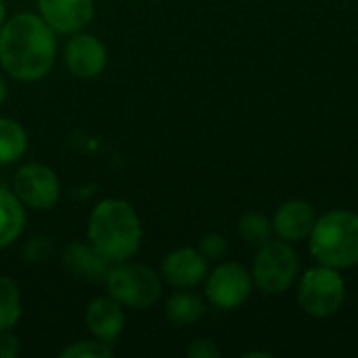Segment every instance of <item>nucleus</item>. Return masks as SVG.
Segmentation results:
<instances>
[{
  "label": "nucleus",
  "instance_id": "f3484780",
  "mask_svg": "<svg viewBox=\"0 0 358 358\" xmlns=\"http://www.w3.org/2000/svg\"><path fill=\"white\" fill-rule=\"evenodd\" d=\"M29 147V136L23 124L15 117L0 115V164L8 166L19 162Z\"/></svg>",
  "mask_w": 358,
  "mask_h": 358
},
{
  "label": "nucleus",
  "instance_id": "ddd939ff",
  "mask_svg": "<svg viewBox=\"0 0 358 358\" xmlns=\"http://www.w3.org/2000/svg\"><path fill=\"white\" fill-rule=\"evenodd\" d=\"M271 222H273V235H277L283 241L298 243L308 239L317 222V212L315 206L306 199H287L277 208Z\"/></svg>",
  "mask_w": 358,
  "mask_h": 358
},
{
  "label": "nucleus",
  "instance_id": "20e7f679",
  "mask_svg": "<svg viewBox=\"0 0 358 358\" xmlns=\"http://www.w3.org/2000/svg\"><path fill=\"white\" fill-rule=\"evenodd\" d=\"M107 294L124 308L145 310L159 302L164 294V279L151 266L138 262H113L105 281Z\"/></svg>",
  "mask_w": 358,
  "mask_h": 358
},
{
  "label": "nucleus",
  "instance_id": "1a4fd4ad",
  "mask_svg": "<svg viewBox=\"0 0 358 358\" xmlns=\"http://www.w3.org/2000/svg\"><path fill=\"white\" fill-rule=\"evenodd\" d=\"M63 61L76 78L92 80L105 71L109 52H107L105 42L99 36L82 29L69 36L65 50H63Z\"/></svg>",
  "mask_w": 358,
  "mask_h": 358
},
{
  "label": "nucleus",
  "instance_id": "f03ea898",
  "mask_svg": "<svg viewBox=\"0 0 358 358\" xmlns=\"http://www.w3.org/2000/svg\"><path fill=\"white\" fill-rule=\"evenodd\" d=\"M86 235L111 262H124L134 258L141 250L143 222L130 201L107 197L94 203L88 216Z\"/></svg>",
  "mask_w": 358,
  "mask_h": 358
},
{
  "label": "nucleus",
  "instance_id": "aec40b11",
  "mask_svg": "<svg viewBox=\"0 0 358 358\" xmlns=\"http://www.w3.org/2000/svg\"><path fill=\"white\" fill-rule=\"evenodd\" d=\"M113 357V346L105 344L96 338L90 340H78L71 342L69 346H65L59 358H111Z\"/></svg>",
  "mask_w": 358,
  "mask_h": 358
},
{
  "label": "nucleus",
  "instance_id": "7ed1b4c3",
  "mask_svg": "<svg viewBox=\"0 0 358 358\" xmlns=\"http://www.w3.org/2000/svg\"><path fill=\"white\" fill-rule=\"evenodd\" d=\"M308 250L319 264L346 271L358 264V214L329 210L317 216L308 235Z\"/></svg>",
  "mask_w": 358,
  "mask_h": 358
},
{
  "label": "nucleus",
  "instance_id": "412c9836",
  "mask_svg": "<svg viewBox=\"0 0 358 358\" xmlns=\"http://www.w3.org/2000/svg\"><path fill=\"white\" fill-rule=\"evenodd\" d=\"M197 250L212 262V260H220L227 254V239L220 233H208L199 239Z\"/></svg>",
  "mask_w": 358,
  "mask_h": 358
},
{
  "label": "nucleus",
  "instance_id": "39448f33",
  "mask_svg": "<svg viewBox=\"0 0 358 358\" xmlns=\"http://www.w3.org/2000/svg\"><path fill=\"white\" fill-rule=\"evenodd\" d=\"M300 277V256L294 250V243L283 239H268L258 248L252 279L254 287H258L266 296H281L289 292Z\"/></svg>",
  "mask_w": 358,
  "mask_h": 358
},
{
  "label": "nucleus",
  "instance_id": "423d86ee",
  "mask_svg": "<svg viewBox=\"0 0 358 358\" xmlns=\"http://www.w3.org/2000/svg\"><path fill=\"white\" fill-rule=\"evenodd\" d=\"M346 300V283L338 268L315 264L298 277V302L315 319L336 315Z\"/></svg>",
  "mask_w": 358,
  "mask_h": 358
},
{
  "label": "nucleus",
  "instance_id": "393cba45",
  "mask_svg": "<svg viewBox=\"0 0 358 358\" xmlns=\"http://www.w3.org/2000/svg\"><path fill=\"white\" fill-rule=\"evenodd\" d=\"M4 21H6V2L0 0V29H2Z\"/></svg>",
  "mask_w": 358,
  "mask_h": 358
},
{
  "label": "nucleus",
  "instance_id": "0eeeda50",
  "mask_svg": "<svg viewBox=\"0 0 358 358\" xmlns=\"http://www.w3.org/2000/svg\"><path fill=\"white\" fill-rule=\"evenodd\" d=\"M252 289V271H248L241 262H220L203 281L206 300L218 310H235L243 306L250 300Z\"/></svg>",
  "mask_w": 358,
  "mask_h": 358
},
{
  "label": "nucleus",
  "instance_id": "b1692460",
  "mask_svg": "<svg viewBox=\"0 0 358 358\" xmlns=\"http://www.w3.org/2000/svg\"><path fill=\"white\" fill-rule=\"evenodd\" d=\"M6 96H8V86H6V80H4V78L0 76V107L4 105Z\"/></svg>",
  "mask_w": 358,
  "mask_h": 358
},
{
  "label": "nucleus",
  "instance_id": "6e6552de",
  "mask_svg": "<svg viewBox=\"0 0 358 358\" xmlns=\"http://www.w3.org/2000/svg\"><path fill=\"white\" fill-rule=\"evenodd\" d=\"M13 193L25 208L46 212L52 210L61 199V178L50 166L29 162L19 166L13 178Z\"/></svg>",
  "mask_w": 358,
  "mask_h": 358
},
{
  "label": "nucleus",
  "instance_id": "9b49d317",
  "mask_svg": "<svg viewBox=\"0 0 358 358\" xmlns=\"http://www.w3.org/2000/svg\"><path fill=\"white\" fill-rule=\"evenodd\" d=\"M38 15L57 34L71 36L94 19V0H36Z\"/></svg>",
  "mask_w": 358,
  "mask_h": 358
},
{
  "label": "nucleus",
  "instance_id": "5701e85b",
  "mask_svg": "<svg viewBox=\"0 0 358 358\" xmlns=\"http://www.w3.org/2000/svg\"><path fill=\"white\" fill-rule=\"evenodd\" d=\"M19 355V338L10 331H0V358H15Z\"/></svg>",
  "mask_w": 358,
  "mask_h": 358
},
{
  "label": "nucleus",
  "instance_id": "9d476101",
  "mask_svg": "<svg viewBox=\"0 0 358 358\" xmlns=\"http://www.w3.org/2000/svg\"><path fill=\"white\" fill-rule=\"evenodd\" d=\"M210 273V260L197 248H176L162 260L159 275L164 283L174 289H193L206 281Z\"/></svg>",
  "mask_w": 358,
  "mask_h": 358
},
{
  "label": "nucleus",
  "instance_id": "6ab92c4d",
  "mask_svg": "<svg viewBox=\"0 0 358 358\" xmlns=\"http://www.w3.org/2000/svg\"><path fill=\"white\" fill-rule=\"evenodd\" d=\"M237 231L239 237L254 248H260L268 239H273V222L258 212H245L237 222Z\"/></svg>",
  "mask_w": 358,
  "mask_h": 358
},
{
  "label": "nucleus",
  "instance_id": "f8f14e48",
  "mask_svg": "<svg viewBox=\"0 0 358 358\" xmlns=\"http://www.w3.org/2000/svg\"><path fill=\"white\" fill-rule=\"evenodd\" d=\"M84 325L92 338L113 346L126 329L124 306L117 300H113L109 294L99 296V298L90 300V304L86 306Z\"/></svg>",
  "mask_w": 358,
  "mask_h": 358
},
{
  "label": "nucleus",
  "instance_id": "f257e3e1",
  "mask_svg": "<svg viewBox=\"0 0 358 358\" xmlns=\"http://www.w3.org/2000/svg\"><path fill=\"white\" fill-rule=\"evenodd\" d=\"M57 48V31L38 13H17L0 29V69L21 84L40 82L50 73Z\"/></svg>",
  "mask_w": 358,
  "mask_h": 358
},
{
  "label": "nucleus",
  "instance_id": "dca6fc26",
  "mask_svg": "<svg viewBox=\"0 0 358 358\" xmlns=\"http://www.w3.org/2000/svg\"><path fill=\"white\" fill-rule=\"evenodd\" d=\"M164 315L166 319L174 325V327H187L197 323L203 315H206V300L189 289H178L174 292L164 306Z\"/></svg>",
  "mask_w": 358,
  "mask_h": 358
},
{
  "label": "nucleus",
  "instance_id": "2eb2a0df",
  "mask_svg": "<svg viewBox=\"0 0 358 358\" xmlns=\"http://www.w3.org/2000/svg\"><path fill=\"white\" fill-rule=\"evenodd\" d=\"M27 208L19 201L13 189L0 187V250L19 241L27 224Z\"/></svg>",
  "mask_w": 358,
  "mask_h": 358
},
{
  "label": "nucleus",
  "instance_id": "4be33fe9",
  "mask_svg": "<svg viewBox=\"0 0 358 358\" xmlns=\"http://www.w3.org/2000/svg\"><path fill=\"white\" fill-rule=\"evenodd\" d=\"M187 357L189 358H218L220 357V348L212 342V340H206V338H199L195 342L189 344L187 348Z\"/></svg>",
  "mask_w": 358,
  "mask_h": 358
},
{
  "label": "nucleus",
  "instance_id": "4468645a",
  "mask_svg": "<svg viewBox=\"0 0 358 358\" xmlns=\"http://www.w3.org/2000/svg\"><path fill=\"white\" fill-rule=\"evenodd\" d=\"M61 264L84 281L103 283L113 262L90 241H73L63 250Z\"/></svg>",
  "mask_w": 358,
  "mask_h": 358
},
{
  "label": "nucleus",
  "instance_id": "a211bd4d",
  "mask_svg": "<svg viewBox=\"0 0 358 358\" xmlns=\"http://www.w3.org/2000/svg\"><path fill=\"white\" fill-rule=\"evenodd\" d=\"M21 319V292L19 285L0 275V331H10Z\"/></svg>",
  "mask_w": 358,
  "mask_h": 358
},
{
  "label": "nucleus",
  "instance_id": "a878e982",
  "mask_svg": "<svg viewBox=\"0 0 358 358\" xmlns=\"http://www.w3.org/2000/svg\"><path fill=\"white\" fill-rule=\"evenodd\" d=\"M243 357H271V355H264V352H245Z\"/></svg>",
  "mask_w": 358,
  "mask_h": 358
}]
</instances>
